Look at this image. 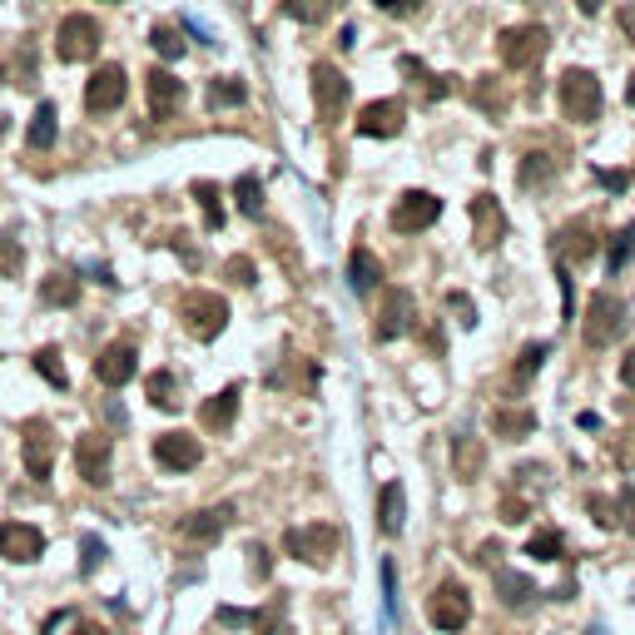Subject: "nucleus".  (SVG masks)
Instances as JSON below:
<instances>
[{"label": "nucleus", "mask_w": 635, "mask_h": 635, "mask_svg": "<svg viewBox=\"0 0 635 635\" xmlns=\"http://www.w3.org/2000/svg\"><path fill=\"white\" fill-rule=\"evenodd\" d=\"M601 105H606V95H601V80L591 70H566L561 75V115L571 125H596Z\"/></svg>", "instance_id": "nucleus-1"}, {"label": "nucleus", "mask_w": 635, "mask_h": 635, "mask_svg": "<svg viewBox=\"0 0 635 635\" xmlns=\"http://www.w3.org/2000/svg\"><path fill=\"white\" fill-rule=\"evenodd\" d=\"M546 50H551V35L541 25H511L497 40V55H502L507 70H536L546 60Z\"/></svg>", "instance_id": "nucleus-2"}, {"label": "nucleus", "mask_w": 635, "mask_h": 635, "mask_svg": "<svg viewBox=\"0 0 635 635\" xmlns=\"http://www.w3.org/2000/svg\"><path fill=\"white\" fill-rule=\"evenodd\" d=\"M100 20L95 15H65L60 30H55V55L65 65H80V60H95L100 55Z\"/></svg>", "instance_id": "nucleus-3"}, {"label": "nucleus", "mask_w": 635, "mask_h": 635, "mask_svg": "<svg viewBox=\"0 0 635 635\" xmlns=\"http://www.w3.org/2000/svg\"><path fill=\"white\" fill-rule=\"evenodd\" d=\"M283 551H288L293 561H303V566H328V561L338 556V526H328V521L293 526V531L283 536Z\"/></svg>", "instance_id": "nucleus-4"}, {"label": "nucleus", "mask_w": 635, "mask_h": 635, "mask_svg": "<svg viewBox=\"0 0 635 635\" xmlns=\"http://www.w3.org/2000/svg\"><path fill=\"white\" fill-rule=\"evenodd\" d=\"M427 621H432L442 635L467 631V621H472V596H467V586H462V581H442V586L427 596Z\"/></svg>", "instance_id": "nucleus-5"}, {"label": "nucleus", "mask_w": 635, "mask_h": 635, "mask_svg": "<svg viewBox=\"0 0 635 635\" xmlns=\"http://www.w3.org/2000/svg\"><path fill=\"white\" fill-rule=\"evenodd\" d=\"M348 95H353L348 75H343L338 65L318 60V65H313V110H318V120H323V125H338V120H343Z\"/></svg>", "instance_id": "nucleus-6"}, {"label": "nucleus", "mask_w": 635, "mask_h": 635, "mask_svg": "<svg viewBox=\"0 0 635 635\" xmlns=\"http://www.w3.org/2000/svg\"><path fill=\"white\" fill-rule=\"evenodd\" d=\"M179 313H184V328H189L199 343H214V338L229 328V303H224L219 293H189Z\"/></svg>", "instance_id": "nucleus-7"}, {"label": "nucleus", "mask_w": 635, "mask_h": 635, "mask_svg": "<svg viewBox=\"0 0 635 635\" xmlns=\"http://www.w3.org/2000/svg\"><path fill=\"white\" fill-rule=\"evenodd\" d=\"M581 333H586V343H591V348H611V343L626 333V303H621V298H611V293H596V298H591V308H586Z\"/></svg>", "instance_id": "nucleus-8"}, {"label": "nucleus", "mask_w": 635, "mask_h": 635, "mask_svg": "<svg viewBox=\"0 0 635 635\" xmlns=\"http://www.w3.org/2000/svg\"><path fill=\"white\" fill-rule=\"evenodd\" d=\"M110 462H115V442L105 432H80L75 437V472L85 487H110Z\"/></svg>", "instance_id": "nucleus-9"}, {"label": "nucleus", "mask_w": 635, "mask_h": 635, "mask_svg": "<svg viewBox=\"0 0 635 635\" xmlns=\"http://www.w3.org/2000/svg\"><path fill=\"white\" fill-rule=\"evenodd\" d=\"M437 219H442V199L427 194V189H407V194H397V204H392V229H397V234H422V229H432Z\"/></svg>", "instance_id": "nucleus-10"}, {"label": "nucleus", "mask_w": 635, "mask_h": 635, "mask_svg": "<svg viewBox=\"0 0 635 635\" xmlns=\"http://www.w3.org/2000/svg\"><path fill=\"white\" fill-rule=\"evenodd\" d=\"M125 95H129L125 65H100V70L85 80V110H90V115H110V110H120Z\"/></svg>", "instance_id": "nucleus-11"}, {"label": "nucleus", "mask_w": 635, "mask_h": 635, "mask_svg": "<svg viewBox=\"0 0 635 635\" xmlns=\"http://www.w3.org/2000/svg\"><path fill=\"white\" fill-rule=\"evenodd\" d=\"M20 452H25V472L35 482H45L55 472V427L50 422H25L20 427Z\"/></svg>", "instance_id": "nucleus-12"}, {"label": "nucleus", "mask_w": 635, "mask_h": 635, "mask_svg": "<svg viewBox=\"0 0 635 635\" xmlns=\"http://www.w3.org/2000/svg\"><path fill=\"white\" fill-rule=\"evenodd\" d=\"M0 556L25 566V561H40L45 556V531L30 526V521H5L0 526Z\"/></svg>", "instance_id": "nucleus-13"}, {"label": "nucleus", "mask_w": 635, "mask_h": 635, "mask_svg": "<svg viewBox=\"0 0 635 635\" xmlns=\"http://www.w3.org/2000/svg\"><path fill=\"white\" fill-rule=\"evenodd\" d=\"M412 323H417V303H412V293L407 288H392L387 298H382V313H378V343H392V338H407L412 333Z\"/></svg>", "instance_id": "nucleus-14"}, {"label": "nucleus", "mask_w": 635, "mask_h": 635, "mask_svg": "<svg viewBox=\"0 0 635 635\" xmlns=\"http://www.w3.org/2000/svg\"><path fill=\"white\" fill-rule=\"evenodd\" d=\"M199 437H189V432H159L154 437V462L164 467V472H194L199 467Z\"/></svg>", "instance_id": "nucleus-15"}, {"label": "nucleus", "mask_w": 635, "mask_h": 635, "mask_svg": "<svg viewBox=\"0 0 635 635\" xmlns=\"http://www.w3.org/2000/svg\"><path fill=\"white\" fill-rule=\"evenodd\" d=\"M402 125H407L402 100H373L358 110V134H368V139H392V134H402Z\"/></svg>", "instance_id": "nucleus-16"}, {"label": "nucleus", "mask_w": 635, "mask_h": 635, "mask_svg": "<svg viewBox=\"0 0 635 635\" xmlns=\"http://www.w3.org/2000/svg\"><path fill=\"white\" fill-rule=\"evenodd\" d=\"M134 373H139V348H134L129 338L125 343H110V348L95 358V378L105 382V387H125Z\"/></svg>", "instance_id": "nucleus-17"}, {"label": "nucleus", "mask_w": 635, "mask_h": 635, "mask_svg": "<svg viewBox=\"0 0 635 635\" xmlns=\"http://www.w3.org/2000/svg\"><path fill=\"white\" fill-rule=\"evenodd\" d=\"M144 95H149V110H154L159 120H169V115H179V105H184V80L154 65L149 80H144Z\"/></svg>", "instance_id": "nucleus-18"}, {"label": "nucleus", "mask_w": 635, "mask_h": 635, "mask_svg": "<svg viewBox=\"0 0 635 635\" xmlns=\"http://www.w3.org/2000/svg\"><path fill=\"white\" fill-rule=\"evenodd\" d=\"M472 229H477V249H497L507 239V214L492 194H477L472 199Z\"/></svg>", "instance_id": "nucleus-19"}, {"label": "nucleus", "mask_w": 635, "mask_h": 635, "mask_svg": "<svg viewBox=\"0 0 635 635\" xmlns=\"http://www.w3.org/2000/svg\"><path fill=\"white\" fill-rule=\"evenodd\" d=\"M229 521H234V507L189 511V516L179 521V536H184V541H199V546H209V541H219V536L229 531Z\"/></svg>", "instance_id": "nucleus-20"}, {"label": "nucleus", "mask_w": 635, "mask_h": 635, "mask_svg": "<svg viewBox=\"0 0 635 635\" xmlns=\"http://www.w3.org/2000/svg\"><path fill=\"white\" fill-rule=\"evenodd\" d=\"M239 397H244V387L229 382L224 392H214V397L199 407V422H204L209 432H229V422H234V412H239Z\"/></svg>", "instance_id": "nucleus-21"}, {"label": "nucleus", "mask_w": 635, "mask_h": 635, "mask_svg": "<svg viewBox=\"0 0 635 635\" xmlns=\"http://www.w3.org/2000/svg\"><path fill=\"white\" fill-rule=\"evenodd\" d=\"M378 283H382L378 254H373V249H353V258H348V288H353L358 298H368Z\"/></svg>", "instance_id": "nucleus-22"}, {"label": "nucleus", "mask_w": 635, "mask_h": 635, "mask_svg": "<svg viewBox=\"0 0 635 635\" xmlns=\"http://www.w3.org/2000/svg\"><path fill=\"white\" fill-rule=\"evenodd\" d=\"M492 432H497L502 442H521V437L536 432V412H531V407H497V412H492Z\"/></svg>", "instance_id": "nucleus-23"}, {"label": "nucleus", "mask_w": 635, "mask_h": 635, "mask_svg": "<svg viewBox=\"0 0 635 635\" xmlns=\"http://www.w3.org/2000/svg\"><path fill=\"white\" fill-rule=\"evenodd\" d=\"M407 521V497H402V482H387L378 492V531L382 536H397Z\"/></svg>", "instance_id": "nucleus-24"}, {"label": "nucleus", "mask_w": 635, "mask_h": 635, "mask_svg": "<svg viewBox=\"0 0 635 635\" xmlns=\"http://www.w3.org/2000/svg\"><path fill=\"white\" fill-rule=\"evenodd\" d=\"M40 303H45V308H70V303H80V278H75V273H50V278H40Z\"/></svg>", "instance_id": "nucleus-25"}, {"label": "nucleus", "mask_w": 635, "mask_h": 635, "mask_svg": "<svg viewBox=\"0 0 635 635\" xmlns=\"http://www.w3.org/2000/svg\"><path fill=\"white\" fill-rule=\"evenodd\" d=\"M497 596H502V606L511 611H521V606H531V596H536V581L531 576H521V571H497Z\"/></svg>", "instance_id": "nucleus-26"}, {"label": "nucleus", "mask_w": 635, "mask_h": 635, "mask_svg": "<svg viewBox=\"0 0 635 635\" xmlns=\"http://www.w3.org/2000/svg\"><path fill=\"white\" fill-rule=\"evenodd\" d=\"M556 254H561V258H576V263H586V258L596 254V239H591V229H586V224H566V229L556 234Z\"/></svg>", "instance_id": "nucleus-27"}, {"label": "nucleus", "mask_w": 635, "mask_h": 635, "mask_svg": "<svg viewBox=\"0 0 635 635\" xmlns=\"http://www.w3.org/2000/svg\"><path fill=\"white\" fill-rule=\"evenodd\" d=\"M244 100H249V85L244 80H234V75L209 80V110H239Z\"/></svg>", "instance_id": "nucleus-28"}, {"label": "nucleus", "mask_w": 635, "mask_h": 635, "mask_svg": "<svg viewBox=\"0 0 635 635\" xmlns=\"http://www.w3.org/2000/svg\"><path fill=\"white\" fill-rule=\"evenodd\" d=\"M278 10L288 20H298V25H323L338 10V0H278Z\"/></svg>", "instance_id": "nucleus-29"}, {"label": "nucleus", "mask_w": 635, "mask_h": 635, "mask_svg": "<svg viewBox=\"0 0 635 635\" xmlns=\"http://www.w3.org/2000/svg\"><path fill=\"white\" fill-rule=\"evenodd\" d=\"M452 462H457V477L472 482V477L482 472L487 452H482V442H472V437H452Z\"/></svg>", "instance_id": "nucleus-30"}, {"label": "nucleus", "mask_w": 635, "mask_h": 635, "mask_svg": "<svg viewBox=\"0 0 635 635\" xmlns=\"http://www.w3.org/2000/svg\"><path fill=\"white\" fill-rule=\"evenodd\" d=\"M144 392H149V402H154V407H164V412H179V407H184V397H179V378H174L169 368L144 382Z\"/></svg>", "instance_id": "nucleus-31"}, {"label": "nucleus", "mask_w": 635, "mask_h": 635, "mask_svg": "<svg viewBox=\"0 0 635 635\" xmlns=\"http://www.w3.org/2000/svg\"><path fill=\"white\" fill-rule=\"evenodd\" d=\"M526 556H536V561H561V556H566V536H561L556 526H541V531H531Z\"/></svg>", "instance_id": "nucleus-32"}, {"label": "nucleus", "mask_w": 635, "mask_h": 635, "mask_svg": "<svg viewBox=\"0 0 635 635\" xmlns=\"http://www.w3.org/2000/svg\"><path fill=\"white\" fill-rule=\"evenodd\" d=\"M25 139H30V149H50V144H55V105H50V100H40V105H35Z\"/></svg>", "instance_id": "nucleus-33"}, {"label": "nucleus", "mask_w": 635, "mask_h": 635, "mask_svg": "<svg viewBox=\"0 0 635 635\" xmlns=\"http://www.w3.org/2000/svg\"><path fill=\"white\" fill-rule=\"evenodd\" d=\"M516 179H521V189L551 184V179H556V159H551V154H526L521 169H516Z\"/></svg>", "instance_id": "nucleus-34"}, {"label": "nucleus", "mask_w": 635, "mask_h": 635, "mask_svg": "<svg viewBox=\"0 0 635 635\" xmlns=\"http://www.w3.org/2000/svg\"><path fill=\"white\" fill-rule=\"evenodd\" d=\"M194 199H199V209H204V224H209V234H219V229H224V204H219V184H214V179H199V184H194Z\"/></svg>", "instance_id": "nucleus-35"}, {"label": "nucleus", "mask_w": 635, "mask_h": 635, "mask_svg": "<svg viewBox=\"0 0 635 635\" xmlns=\"http://www.w3.org/2000/svg\"><path fill=\"white\" fill-rule=\"evenodd\" d=\"M35 373L50 382V387H60V392L70 387V373H65V363H60V348H55V343H45V348L35 353Z\"/></svg>", "instance_id": "nucleus-36"}, {"label": "nucleus", "mask_w": 635, "mask_h": 635, "mask_svg": "<svg viewBox=\"0 0 635 635\" xmlns=\"http://www.w3.org/2000/svg\"><path fill=\"white\" fill-rule=\"evenodd\" d=\"M234 199H239V209H244L249 219H263V184H258V174H239Z\"/></svg>", "instance_id": "nucleus-37"}, {"label": "nucleus", "mask_w": 635, "mask_h": 635, "mask_svg": "<svg viewBox=\"0 0 635 635\" xmlns=\"http://www.w3.org/2000/svg\"><path fill=\"white\" fill-rule=\"evenodd\" d=\"M25 273V249L15 234H0V278H20Z\"/></svg>", "instance_id": "nucleus-38"}, {"label": "nucleus", "mask_w": 635, "mask_h": 635, "mask_svg": "<svg viewBox=\"0 0 635 635\" xmlns=\"http://www.w3.org/2000/svg\"><path fill=\"white\" fill-rule=\"evenodd\" d=\"M631 254H635V224H626V229L611 239V249H606V268H611V273H621V268L631 263Z\"/></svg>", "instance_id": "nucleus-39"}, {"label": "nucleus", "mask_w": 635, "mask_h": 635, "mask_svg": "<svg viewBox=\"0 0 635 635\" xmlns=\"http://www.w3.org/2000/svg\"><path fill=\"white\" fill-rule=\"evenodd\" d=\"M546 353H551V343H526V348H521V363H516V382L536 378L541 363H546Z\"/></svg>", "instance_id": "nucleus-40"}, {"label": "nucleus", "mask_w": 635, "mask_h": 635, "mask_svg": "<svg viewBox=\"0 0 635 635\" xmlns=\"http://www.w3.org/2000/svg\"><path fill=\"white\" fill-rule=\"evenodd\" d=\"M149 45H154L164 60H179V55H184V40H179L174 25H154V30H149Z\"/></svg>", "instance_id": "nucleus-41"}, {"label": "nucleus", "mask_w": 635, "mask_h": 635, "mask_svg": "<svg viewBox=\"0 0 635 635\" xmlns=\"http://www.w3.org/2000/svg\"><path fill=\"white\" fill-rule=\"evenodd\" d=\"M477 105H482L487 115H502V110H507V95H502L497 75H482V80H477Z\"/></svg>", "instance_id": "nucleus-42"}, {"label": "nucleus", "mask_w": 635, "mask_h": 635, "mask_svg": "<svg viewBox=\"0 0 635 635\" xmlns=\"http://www.w3.org/2000/svg\"><path fill=\"white\" fill-rule=\"evenodd\" d=\"M224 273H229V278H234L239 288H254V283H258L254 258H229V263H224Z\"/></svg>", "instance_id": "nucleus-43"}, {"label": "nucleus", "mask_w": 635, "mask_h": 635, "mask_svg": "<svg viewBox=\"0 0 635 635\" xmlns=\"http://www.w3.org/2000/svg\"><path fill=\"white\" fill-rule=\"evenodd\" d=\"M382 606H387V621L397 616V571L392 561H382Z\"/></svg>", "instance_id": "nucleus-44"}, {"label": "nucleus", "mask_w": 635, "mask_h": 635, "mask_svg": "<svg viewBox=\"0 0 635 635\" xmlns=\"http://www.w3.org/2000/svg\"><path fill=\"white\" fill-rule=\"evenodd\" d=\"M596 184H601V189H611V194H626L631 174H621V169H596Z\"/></svg>", "instance_id": "nucleus-45"}, {"label": "nucleus", "mask_w": 635, "mask_h": 635, "mask_svg": "<svg viewBox=\"0 0 635 635\" xmlns=\"http://www.w3.org/2000/svg\"><path fill=\"white\" fill-rule=\"evenodd\" d=\"M80 546H85V566H80V571H85V576H90V571H95V566H100V561H105V541H100V536H85V541H80Z\"/></svg>", "instance_id": "nucleus-46"}, {"label": "nucleus", "mask_w": 635, "mask_h": 635, "mask_svg": "<svg viewBox=\"0 0 635 635\" xmlns=\"http://www.w3.org/2000/svg\"><path fill=\"white\" fill-rule=\"evenodd\" d=\"M263 616L254 611H234V606H219V626H258Z\"/></svg>", "instance_id": "nucleus-47"}, {"label": "nucleus", "mask_w": 635, "mask_h": 635, "mask_svg": "<svg viewBox=\"0 0 635 635\" xmlns=\"http://www.w3.org/2000/svg\"><path fill=\"white\" fill-rule=\"evenodd\" d=\"M447 308H452V313H462V323H467V328L477 323V308H472V298H467V293H447Z\"/></svg>", "instance_id": "nucleus-48"}, {"label": "nucleus", "mask_w": 635, "mask_h": 635, "mask_svg": "<svg viewBox=\"0 0 635 635\" xmlns=\"http://www.w3.org/2000/svg\"><path fill=\"white\" fill-rule=\"evenodd\" d=\"M378 10L382 15H402V20H407V15L422 10V0H378Z\"/></svg>", "instance_id": "nucleus-49"}, {"label": "nucleus", "mask_w": 635, "mask_h": 635, "mask_svg": "<svg viewBox=\"0 0 635 635\" xmlns=\"http://www.w3.org/2000/svg\"><path fill=\"white\" fill-rule=\"evenodd\" d=\"M621 526L635 536V487H626V492H621Z\"/></svg>", "instance_id": "nucleus-50"}, {"label": "nucleus", "mask_w": 635, "mask_h": 635, "mask_svg": "<svg viewBox=\"0 0 635 635\" xmlns=\"http://www.w3.org/2000/svg\"><path fill=\"white\" fill-rule=\"evenodd\" d=\"M616 20H621V30H626V40L635 45V5H621L616 10Z\"/></svg>", "instance_id": "nucleus-51"}, {"label": "nucleus", "mask_w": 635, "mask_h": 635, "mask_svg": "<svg viewBox=\"0 0 635 635\" xmlns=\"http://www.w3.org/2000/svg\"><path fill=\"white\" fill-rule=\"evenodd\" d=\"M184 30H194V35H199L204 45H219V40H214V30H209V25H199L194 15H184Z\"/></svg>", "instance_id": "nucleus-52"}, {"label": "nucleus", "mask_w": 635, "mask_h": 635, "mask_svg": "<svg viewBox=\"0 0 635 635\" xmlns=\"http://www.w3.org/2000/svg\"><path fill=\"white\" fill-rule=\"evenodd\" d=\"M621 382H626V387H635V348L626 353V363H621Z\"/></svg>", "instance_id": "nucleus-53"}, {"label": "nucleus", "mask_w": 635, "mask_h": 635, "mask_svg": "<svg viewBox=\"0 0 635 635\" xmlns=\"http://www.w3.org/2000/svg\"><path fill=\"white\" fill-rule=\"evenodd\" d=\"M497 556H502V546H497V541H487V546H482V556H477V561H482V566H492V561H497Z\"/></svg>", "instance_id": "nucleus-54"}, {"label": "nucleus", "mask_w": 635, "mask_h": 635, "mask_svg": "<svg viewBox=\"0 0 635 635\" xmlns=\"http://www.w3.org/2000/svg\"><path fill=\"white\" fill-rule=\"evenodd\" d=\"M576 5H581V15H596V10H601L606 0H576Z\"/></svg>", "instance_id": "nucleus-55"}, {"label": "nucleus", "mask_w": 635, "mask_h": 635, "mask_svg": "<svg viewBox=\"0 0 635 635\" xmlns=\"http://www.w3.org/2000/svg\"><path fill=\"white\" fill-rule=\"evenodd\" d=\"M75 635H105L100 626H75Z\"/></svg>", "instance_id": "nucleus-56"}, {"label": "nucleus", "mask_w": 635, "mask_h": 635, "mask_svg": "<svg viewBox=\"0 0 635 635\" xmlns=\"http://www.w3.org/2000/svg\"><path fill=\"white\" fill-rule=\"evenodd\" d=\"M626 100H631V105H635V75H631V85H626Z\"/></svg>", "instance_id": "nucleus-57"}, {"label": "nucleus", "mask_w": 635, "mask_h": 635, "mask_svg": "<svg viewBox=\"0 0 635 635\" xmlns=\"http://www.w3.org/2000/svg\"><path fill=\"white\" fill-rule=\"evenodd\" d=\"M5 129H10V120H5V115H0V139H5Z\"/></svg>", "instance_id": "nucleus-58"}]
</instances>
